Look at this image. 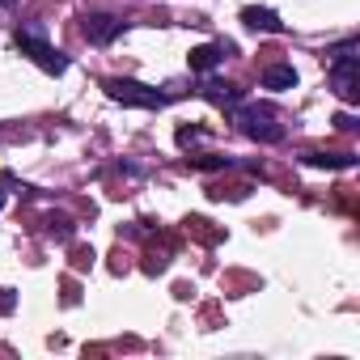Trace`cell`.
<instances>
[{"mask_svg":"<svg viewBox=\"0 0 360 360\" xmlns=\"http://www.w3.org/2000/svg\"><path fill=\"white\" fill-rule=\"evenodd\" d=\"M335 127H339V131H356V119L343 110V115H335Z\"/></svg>","mask_w":360,"mask_h":360,"instance_id":"9a60e30c","label":"cell"},{"mask_svg":"<svg viewBox=\"0 0 360 360\" xmlns=\"http://www.w3.org/2000/svg\"><path fill=\"white\" fill-rule=\"evenodd\" d=\"M200 98H204V102H212V106H221V110H233V106L242 102V89H238V85H229V81L208 77V81L200 85Z\"/></svg>","mask_w":360,"mask_h":360,"instance_id":"52a82bcc","label":"cell"},{"mask_svg":"<svg viewBox=\"0 0 360 360\" xmlns=\"http://www.w3.org/2000/svg\"><path fill=\"white\" fill-rule=\"evenodd\" d=\"M191 165H195V169H229L233 157H191Z\"/></svg>","mask_w":360,"mask_h":360,"instance_id":"7c38bea8","label":"cell"},{"mask_svg":"<svg viewBox=\"0 0 360 360\" xmlns=\"http://www.w3.org/2000/svg\"><path fill=\"white\" fill-rule=\"evenodd\" d=\"M0 208H5V191H0Z\"/></svg>","mask_w":360,"mask_h":360,"instance_id":"e0dca14e","label":"cell"},{"mask_svg":"<svg viewBox=\"0 0 360 360\" xmlns=\"http://www.w3.org/2000/svg\"><path fill=\"white\" fill-rule=\"evenodd\" d=\"M305 165H318V169H352L356 157L352 153H301Z\"/></svg>","mask_w":360,"mask_h":360,"instance_id":"9c48e42d","label":"cell"},{"mask_svg":"<svg viewBox=\"0 0 360 360\" xmlns=\"http://www.w3.org/2000/svg\"><path fill=\"white\" fill-rule=\"evenodd\" d=\"M123 26H127V22H119V18H110V13H85V18H81V34H85L94 47H110V43L123 34Z\"/></svg>","mask_w":360,"mask_h":360,"instance_id":"5b68a950","label":"cell"},{"mask_svg":"<svg viewBox=\"0 0 360 360\" xmlns=\"http://www.w3.org/2000/svg\"><path fill=\"white\" fill-rule=\"evenodd\" d=\"M242 22H246L250 30H263V34H284V22H280L271 9H259V5H246V9H242Z\"/></svg>","mask_w":360,"mask_h":360,"instance_id":"ba28073f","label":"cell"},{"mask_svg":"<svg viewBox=\"0 0 360 360\" xmlns=\"http://www.w3.org/2000/svg\"><path fill=\"white\" fill-rule=\"evenodd\" d=\"M263 85H267V89H292V85H297V68H292V64H271V68L263 72Z\"/></svg>","mask_w":360,"mask_h":360,"instance_id":"30bf717a","label":"cell"},{"mask_svg":"<svg viewBox=\"0 0 360 360\" xmlns=\"http://www.w3.org/2000/svg\"><path fill=\"white\" fill-rule=\"evenodd\" d=\"M102 89H106V98H115V102H123V106H140V110H161V106L169 102L161 89L140 85V81H131V77H106Z\"/></svg>","mask_w":360,"mask_h":360,"instance_id":"277c9868","label":"cell"},{"mask_svg":"<svg viewBox=\"0 0 360 360\" xmlns=\"http://www.w3.org/2000/svg\"><path fill=\"white\" fill-rule=\"evenodd\" d=\"M204 136H208L204 127H178V148H191V144L204 140Z\"/></svg>","mask_w":360,"mask_h":360,"instance_id":"4fadbf2b","label":"cell"},{"mask_svg":"<svg viewBox=\"0 0 360 360\" xmlns=\"http://www.w3.org/2000/svg\"><path fill=\"white\" fill-rule=\"evenodd\" d=\"M360 43L356 39H343L339 47H330L326 51V72H330V89L347 102V106H356L360 102Z\"/></svg>","mask_w":360,"mask_h":360,"instance_id":"6da1fadb","label":"cell"},{"mask_svg":"<svg viewBox=\"0 0 360 360\" xmlns=\"http://www.w3.org/2000/svg\"><path fill=\"white\" fill-rule=\"evenodd\" d=\"M47 233H51L56 242H72V233H77V229H72V221H68V217H51V221H47Z\"/></svg>","mask_w":360,"mask_h":360,"instance_id":"8fae6325","label":"cell"},{"mask_svg":"<svg viewBox=\"0 0 360 360\" xmlns=\"http://www.w3.org/2000/svg\"><path fill=\"white\" fill-rule=\"evenodd\" d=\"M13 47H18L26 60H34L43 72H51V77H64V72H68V56L47 43L43 26H22V30H13Z\"/></svg>","mask_w":360,"mask_h":360,"instance_id":"7a4b0ae2","label":"cell"},{"mask_svg":"<svg viewBox=\"0 0 360 360\" xmlns=\"http://www.w3.org/2000/svg\"><path fill=\"white\" fill-rule=\"evenodd\" d=\"M233 123L242 127V136H250V140H259V144H280L284 140V123H280V115L271 110V106H259V102H238L233 106Z\"/></svg>","mask_w":360,"mask_h":360,"instance_id":"3957f363","label":"cell"},{"mask_svg":"<svg viewBox=\"0 0 360 360\" xmlns=\"http://www.w3.org/2000/svg\"><path fill=\"white\" fill-rule=\"evenodd\" d=\"M9 5H13V0H0V9H9Z\"/></svg>","mask_w":360,"mask_h":360,"instance_id":"2e32d148","label":"cell"},{"mask_svg":"<svg viewBox=\"0 0 360 360\" xmlns=\"http://www.w3.org/2000/svg\"><path fill=\"white\" fill-rule=\"evenodd\" d=\"M233 56V43H204V47H195L191 56H187V64H191V72H217L225 60Z\"/></svg>","mask_w":360,"mask_h":360,"instance_id":"8992f818","label":"cell"},{"mask_svg":"<svg viewBox=\"0 0 360 360\" xmlns=\"http://www.w3.org/2000/svg\"><path fill=\"white\" fill-rule=\"evenodd\" d=\"M13 305H18V292L13 288H0V314H13Z\"/></svg>","mask_w":360,"mask_h":360,"instance_id":"5bb4252c","label":"cell"}]
</instances>
